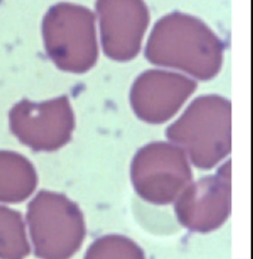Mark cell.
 <instances>
[{
    "mask_svg": "<svg viewBox=\"0 0 253 259\" xmlns=\"http://www.w3.org/2000/svg\"><path fill=\"white\" fill-rule=\"evenodd\" d=\"M223 54L224 45L204 22L180 12L156 22L145 52L151 64L183 70L200 80L219 73Z\"/></svg>",
    "mask_w": 253,
    "mask_h": 259,
    "instance_id": "6da1fadb",
    "label": "cell"
},
{
    "mask_svg": "<svg viewBox=\"0 0 253 259\" xmlns=\"http://www.w3.org/2000/svg\"><path fill=\"white\" fill-rule=\"evenodd\" d=\"M169 141L199 168L210 169L232 150V105L218 95L196 98L166 130Z\"/></svg>",
    "mask_w": 253,
    "mask_h": 259,
    "instance_id": "7a4b0ae2",
    "label": "cell"
},
{
    "mask_svg": "<svg viewBox=\"0 0 253 259\" xmlns=\"http://www.w3.org/2000/svg\"><path fill=\"white\" fill-rule=\"evenodd\" d=\"M24 219L31 250L39 259L71 258L83 243L85 217L65 195L40 191L28 204Z\"/></svg>",
    "mask_w": 253,
    "mask_h": 259,
    "instance_id": "3957f363",
    "label": "cell"
},
{
    "mask_svg": "<svg viewBox=\"0 0 253 259\" xmlns=\"http://www.w3.org/2000/svg\"><path fill=\"white\" fill-rule=\"evenodd\" d=\"M46 51L60 69L83 73L98 59L95 16L88 8L59 3L51 7L43 20Z\"/></svg>",
    "mask_w": 253,
    "mask_h": 259,
    "instance_id": "277c9868",
    "label": "cell"
},
{
    "mask_svg": "<svg viewBox=\"0 0 253 259\" xmlns=\"http://www.w3.org/2000/svg\"><path fill=\"white\" fill-rule=\"evenodd\" d=\"M131 179L144 200L166 205L174 202L192 182V171L186 153L179 147L154 142L136 153Z\"/></svg>",
    "mask_w": 253,
    "mask_h": 259,
    "instance_id": "5b68a950",
    "label": "cell"
},
{
    "mask_svg": "<svg viewBox=\"0 0 253 259\" xmlns=\"http://www.w3.org/2000/svg\"><path fill=\"white\" fill-rule=\"evenodd\" d=\"M10 129L23 145L35 151H54L71 139L75 119L66 96L42 103L23 100L11 109Z\"/></svg>",
    "mask_w": 253,
    "mask_h": 259,
    "instance_id": "8992f818",
    "label": "cell"
},
{
    "mask_svg": "<svg viewBox=\"0 0 253 259\" xmlns=\"http://www.w3.org/2000/svg\"><path fill=\"white\" fill-rule=\"evenodd\" d=\"M179 223L195 233H210L222 227L231 214V160L215 175L202 177L175 200Z\"/></svg>",
    "mask_w": 253,
    "mask_h": 259,
    "instance_id": "52a82bcc",
    "label": "cell"
},
{
    "mask_svg": "<svg viewBox=\"0 0 253 259\" xmlns=\"http://www.w3.org/2000/svg\"><path fill=\"white\" fill-rule=\"evenodd\" d=\"M96 11L106 56L118 62L136 58L149 23L144 0H97Z\"/></svg>",
    "mask_w": 253,
    "mask_h": 259,
    "instance_id": "ba28073f",
    "label": "cell"
},
{
    "mask_svg": "<svg viewBox=\"0 0 253 259\" xmlns=\"http://www.w3.org/2000/svg\"><path fill=\"white\" fill-rule=\"evenodd\" d=\"M196 87V81L180 73L148 70L133 84L131 105L141 120L162 124L179 111Z\"/></svg>",
    "mask_w": 253,
    "mask_h": 259,
    "instance_id": "9c48e42d",
    "label": "cell"
},
{
    "mask_svg": "<svg viewBox=\"0 0 253 259\" xmlns=\"http://www.w3.org/2000/svg\"><path fill=\"white\" fill-rule=\"evenodd\" d=\"M37 186L38 174L27 157L16 151H0V204H21Z\"/></svg>",
    "mask_w": 253,
    "mask_h": 259,
    "instance_id": "30bf717a",
    "label": "cell"
},
{
    "mask_svg": "<svg viewBox=\"0 0 253 259\" xmlns=\"http://www.w3.org/2000/svg\"><path fill=\"white\" fill-rule=\"evenodd\" d=\"M31 251L24 217L0 204V259H25Z\"/></svg>",
    "mask_w": 253,
    "mask_h": 259,
    "instance_id": "8fae6325",
    "label": "cell"
},
{
    "mask_svg": "<svg viewBox=\"0 0 253 259\" xmlns=\"http://www.w3.org/2000/svg\"><path fill=\"white\" fill-rule=\"evenodd\" d=\"M85 259H146V256L143 249L131 238L107 235L89 246Z\"/></svg>",
    "mask_w": 253,
    "mask_h": 259,
    "instance_id": "7c38bea8",
    "label": "cell"
}]
</instances>
